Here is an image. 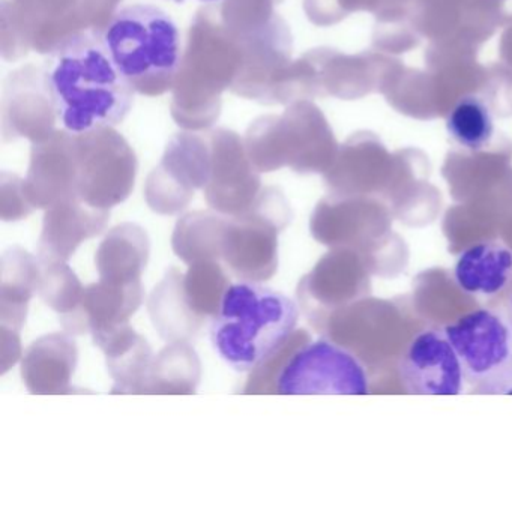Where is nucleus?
I'll return each mask as SVG.
<instances>
[{
  "instance_id": "39448f33",
  "label": "nucleus",
  "mask_w": 512,
  "mask_h": 512,
  "mask_svg": "<svg viewBox=\"0 0 512 512\" xmlns=\"http://www.w3.org/2000/svg\"><path fill=\"white\" fill-rule=\"evenodd\" d=\"M289 223L283 197H259L247 212L229 217L221 260L242 281L271 280L278 269V235Z\"/></svg>"
},
{
  "instance_id": "5701e85b",
  "label": "nucleus",
  "mask_w": 512,
  "mask_h": 512,
  "mask_svg": "<svg viewBox=\"0 0 512 512\" xmlns=\"http://www.w3.org/2000/svg\"><path fill=\"white\" fill-rule=\"evenodd\" d=\"M40 283L37 293L56 313L70 314L82 302L85 287L73 269L62 260H40Z\"/></svg>"
},
{
  "instance_id": "423d86ee",
  "label": "nucleus",
  "mask_w": 512,
  "mask_h": 512,
  "mask_svg": "<svg viewBox=\"0 0 512 512\" xmlns=\"http://www.w3.org/2000/svg\"><path fill=\"white\" fill-rule=\"evenodd\" d=\"M277 394H370L361 359L331 338L307 341L290 356L277 380Z\"/></svg>"
},
{
  "instance_id": "a211bd4d",
  "label": "nucleus",
  "mask_w": 512,
  "mask_h": 512,
  "mask_svg": "<svg viewBox=\"0 0 512 512\" xmlns=\"http://www.w3.org/2000/svg\"><path fill=\"white\" fill-rule=\"evenodd\" d=\"M200 379L202 362L190 343H169L152 361L145 394H194Z\"/></svg>"
},
{
  "instance_id": "412c9836",
  "label": "nucleus",
  "mask_w": 512,
  "mask_h": 512,
  "mask_svg": "<svg viewBox=\"0 0 512 512\" xmlns=\"http://www.w3.org/2000/svg\"><path fill=\"white\" fill-rule=\"evenodd\" d=\"M230 281L220 263L197 262L184 275V292L194 313L202 319L214 317L223 304Z\"/></svg>"
},
{
  "instance_id": "4468645a",
  "label": "nucleus",
  "mask_w": 512,
  "mask_h": 512,
  "mask_svg": "<svg viewBox=\"0 0 512 512\" xmlns=\"http://www.w3.org/2000/svg\"><path fill=\"white\" fill-rule=\"evenodd\" d=\"M152 325L167 343L190 341L197 337L206 320L197 316L188 304L184 292V275L170 268L155 286L148 299Z\"/></svg>"
},
{
  "instance_id": "4be33fe9",
  "label": "nucleus",
  "mask_w": 512,
  "mask_h": 512,
  "mask_svg": "<svg viewBox=\"0 0 512 512\" xmlns=\"http://www.w3.org/2000/svg\"><path fill=\"white\" fill-rule=\"evenodd\" d=\"M512 25V0H469L452 37L481 49L499 28ZM448 40V38H446Z\"/></svg>"
},
{
  "instance_id": "9b49d317",
  "label": "nucleus",
  "mask_w": 512,
  "mask_h": 512,
  "mask_svg": "<svg viewBox=\"0 0 512 512\" xmlns=\"http://www.w3.org/2000/svg\"><path fill=\"white\" fill-rule=\"evenodd\" d=\"M92 338L106 355L107 370L115 380L113 394H145L155 358L148 341L130 323L95 332Z\"/></svg>"
},
{
  "instance_id": "f257e3e1",
  "label": "nucleus",
  "mask_w": 512,
  "mask_h": 512,
  "mask_svg": "<svg viewBox=\"0 0 512 512\" xmlns=\"http://www.w3.org/2000/svg\"><path fill=\"white\" fill-rule=\"evenodd\" d=\"M43 76L56 121L68 133L116 127L133 109L136 91L116 67L101 31L59 41L44 62Z\"/></svg>"
},
{
  "instance_id": "6ab92c4d",
  "label": "nucleus",
  "mask_w": 512,
  "mask_h": 512,
  "mask_svg": "<svg viewBox=\"0 0 512 512\" xmlns=\"http://www.w3.org/2000/svg\"><path fill=\"white\" fill-rule=\"evenodd\" d=\"M229 218L214 212H194L176 224L172 247L176 256L193 265L197 262H218L223 251L224 233Z\"/></svg>"
},
{
  "instance_id": "cd10ccee",
  "label": "nucleus",
  "mask_w": 512,
  "mask_h": 512,
  "mask_svg": "<svg viewBox=\"0 0 512 512\" xmlns=\"http://www.w3.org/2000/svg\"><path fill=\"white\" fill-rule=\"evenodd\" d=\"M412 5L413 0H340V10L344 16L353 11H368L373 14L376 23L410 19Z\"/></svg>"
},
{
  "instance_id": "6e6552de",
  "label": "nucleus",
  "mask_w": 512,
  "mask_h": 512,
  "mask_svg": "<svg viewBox=\"0 0 512 512\" xmlns=\"http://www.w3.org/2000/svg\"><path fill=\"white\" fill-rule=\"evenodd\" d=\"M109 220L107 209L92 208L77 196L53 203L44 217L38 259L68 262L83 242L103 233Z\"/></svg>"
},
{
  "instance_id": "c85d7f7f",
  "label": "nucleus",
  "mask_w": 512,
  "mask_h": 512,
  "mask_svg": "<svg viewBox=\"0 0 512 512\" xmlns=\"http://www.w3.org/2000/svg\"><path fill=\"white\" fill-rule=\"evenodd\" d=\"M22 358L20 332L2 329V373H7Z\"/></svg>"
},
{
  "instance_id": "f8f14e48",
  "label": "nucleus",
  "mask_w": 512,
  "mask_h": 512,
  "mask_svg": "<svg viewBox=\"0 0 512 512\" xmlns=\"http://www.w3.org/2000/svg\"><path fill=\"white\" fill-rule=\"evenodd\" d=\"M454 281L475 298L500 295L512 283V248L500 239L478 242L455 260Z\"/></svg>"
},
{
  "instance_id": "b1692460",
  "label": "nucleus",
  "mask_w": 512,
  "mask_h": 512,
  "mask_svg": "<svg viewBox=\"0 0 512 512\" xmlns=\"http://www.w3.org/2000/svg\"><path fill=\"white\" fill-rule=\"evenodd\" d=\"M469 0H413L412 23L430 41L452 37Z\"/></svg>"
},
{
  "instance_id": "f3484780",
  "label": "nucleus",
  "mask_w": 512,
  "mask_h": 512,
  "mask_svg": "<svg viewBox=\"0 0 512 512\" xmlns=\"http://www.w3.org/2000/svg\"><path fill=\"white\" fill-rule=\"evenodd\" d=\"M398 59L382 52H362L356 56L337 55L329 64V92L356 100L382 91L383 82Z\"/></svg>"
},
{
  "instance_id": "7ed1b4c3",
  "label": "nucleus",
  "mask_w": 512,
  "mask_h": 512,
  "mask_svg": "<svg viewBox=\"0 0 512 512\" xmlns=\"http://www.w3.org/2000/svg\"><path fill=\"white\" fill-rule=\"evenodd\" d=\"M101 32L134 91L161 95L172 89L181 68V34L166 11L149 4L127 5Z\"/></svg>"
},
{
  "instance_id": "a878e982",
  "label": "nucleus",
  "mask_w": 512,
  "mask_h": 512,
  "mask_svg": "<svg viewBox=\"0 0 512 512\" xmlns=\"http://www.w3.org/2000/svg\"><path fill=\"white\" fill-rule=\"evenodd\" d=\"M304 334V331L293 332L286 343L281 344L259 367L254 368L251 371V376L248 377L244 394H277V380L284 365L287 364L295 350L308 341L307 335Z\"/></svg>"
},
{
  "instance_id": "bb28decb",
  "label": "nucleus",
  "mask_w": 512,
  "mask_h": 512,
  "mask_svg": "<svg viewBox=\"0 0 512 512\" xmlns=\"http://www.w3.org/2000/svg\"><path fill=\"white\" fill-rule=\"evenodd\" d=\"M421 43V35L412 20L376 23L373 32V49L377 52L400 55L415 49Z\"/></svg>"
},
{
  "instance_id": "f03ea898",
  "label": "nucleus",
  "mask_w": 512,
  "mask_h": 512,
  "mask_svg": "<svg viewBox=\"0 0 512 512\" xmlns=\"http://www.w3.org/2000/svg\"><path fill=\"white\" fill-rule=\"evenodd\" d=\"M298 319L289 296L242 281L229 287L212 320V346L236 371H253L289 340Z\"/></svg>"
},
{
  "instance_id": "0eeeda50",
  "label": "nucleus",
  "mask_w": 512,
  "mask_h": 512,
  "mask_svg": "<svg viewBox=\"0 0 512 512\" xmlns=\"http://www.w3.org/2000/svg\"><path fill=\"white\" fill-rule=\"evenodd\" d=\"M404 391L413 395H461L466 391L463 365L443 329L416 334L398 362Z\"/></svg>"
},
{
  "instance_id": "20e7f679",
  "label": "nucleus",
  "mask_w": 512,
  "mask_h": 512,
  "mask_svg": "<svg viewBox=\"0 0 512 512\" xmlns=\"http://www.w3.org/2000/svg\"><path fill=\"white\" fill-rule=\"evenodd\" d=\"M479 394H512V326L505 311H470L443 328Z\"/></svg>"
},
{
  "instance_id": "9d476101",
  "label": "nucleus",
  "mask_w": 512,
  "mask_h": 512,
  "mask_svg": "<svg viewBox=\"0 0 512 512\" xmlns=\"http://www.w3.org/2000/svg\"><path fill=\"white\" fill-rule=\"evenodd\" d=\"M76 340L68 332L44 335L22 356V379L31 394H70L77 367Z\"/></svg>"
},
{
  "instance_id": "dca6fc26",
  "label": "nucleus",
  "mask_w": 512,
  "mask_h": 512,
  "mask_svg": "<svg viewBox=\"0 0 512 512\" xmlns=\"http://www.w3.org/2000/svg\"><path fill=\"white\" fill-rule=\"evenodd\" d=\"M380 94L401 115L418 121L443 118L439 92L430 71L407 68L398 61L389 71Z\"/></svg>"
},
{
  "instance_id": "ddd939ff",
  "label": "nucleus",
  "mask_w": 512,
  "mask_h": 512,
  "mask_svg": "<svg viewBox=\"0 0 512 512\" xmlns=\"http://www.w3.org/2000/svg\"><path fill=\"white\" fill-rule=\"evenodd\" d=\"M148 233L137 224H121L107 233L95 254L100 280L139 283L149 260Z\"/></svg>"
},
{
  "instance_id": "c756f323",
  "label": "nucleus",
  "mask_w": 512,
  "mask_h": 512,
  "mask_svg": "<svg viewBox=\"0 0 512 512\" xmlns=\"http://www.w3.org/2000/svg\"><path fill=\"white\" fill-rule=\"evenodd\" d=\"M505 314L512 326V293L511 296H509L508 302H506Z\"/></svg>"
},
{
  "instance_id": "1a4fd4ad",
  "label": "nucleus",
  "mask_w": 512,
  "mask_h": 512,
  "mask_svg": "<svg viewBox=\"0 0 512 512\" xmlns=\"http://www.w3.org/2000/svg\"><path fill=\"white\" fill-rule=\"evenodd\" d=\"M143 298L142 281L122 284L100 280L85 287L79 307L61 316V323L71 335L107 331L128 323L143 304Z\"/></svg>"
},
{
  "instance_id": "393cba45",
  "label": "nucleus",
  "mask_w": 512,
  "mask_h": 512,
  "mask_svg": "<svg viewBox=\"0 0 512 512\" xmlns=\"http://www.w3.org/2000/svg\"><path fill=\"white\" fill-rule=\"evenodd\" d=\"M482 98L500 118L512 116V25L500 37L499 62L488 67Z\"/></svg>"
},
{
  "instance_id": "2eb2a0df",
  "label": "nucleus",
  "mask_w": 512,
  "mask_h": 512,
  "mask_svg": "<svg viewBox=\"0 0 512 512\" xmlns=\"http://www.w3.org/2000/svg\"><path fill=\"white\" fill-rule=\"evenodd\" d=\"M0 283V323L2 329L20 332L28 316L29 302L40 283V262L20 247L2 254Z\"/></svg>"
},
{
  "instance_id": "7c9ffc66",
  "label": "nucleus",
  "mask_w": 512,
  "mask_h": 512,
  "mask_svg": "<svg viewBox=\"0 0 512 512\" xmlns=\"http://www.w3.org/2000/svg\"><path fill=\"white\" fill-rule=\"evenodd\" d=\"M200 2H217V0H200Z\"/></svg>"
},
{
  "instance_id": "aec40b11",
  "label": "nucleus",
  "mask_w": 512,
  "mask_h": 512,
  "mask_svg": "<svg viewBox=\"0 0 512 512\" xmlns=\"http://www.w3.org/2000/svg\"><path fill=\"white\" fill-rule=\"evenodd\" d=\"M446 127L458 145L469 151H481L493 139L490 106L479 95H466L446 116Z\"/></svg>"
}]
</instances>
